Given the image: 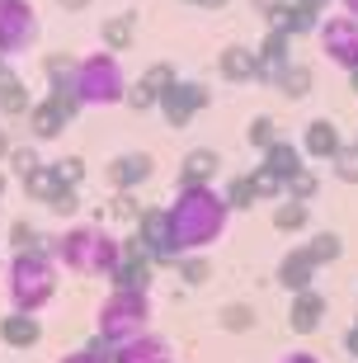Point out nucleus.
Instances as JSON below:
<instances>
[{
	"label": "nucleus",
	"instance_id": "nucleus-1",
	"mask_svg": "<svg viewBox=\"0 0 358 363\" xmlns=\"http://www.w3.org/2000/svg\"><path fill=\"white\" fill-rule=\"evenodd\" d=\"M165 217H170L174 245L189 255V250H208L213 241H222L226 222H231V208H226L217 184H179Z\"/></svg>",
	"mask_w": 358,
	"mask_h": 363
},
{
	"label": "nucleus",
	"instance_id": "nucleus-2",
	"mask_svg": "<svg viewBox=\"0 0 358 363\" xmlns=\"http://www.w3.org/2000/svg\"><path fill=\"white\" fill-rule=\"evenodd\" d=\"M123 259V241L113 231L94 227V222H80V227H67L57 236V264L67 274H80V279H108Z\"/></svg>",
	"mask_w": 358,
	"mask_h": 363
},
{
	"label": "nucleus",
	"instance_id": "nucleus-3",
	"mask_svg": "<svg viewBox=\"0 0 358 363\" xmlns=\"http://www.w3.org/2000/svg\"><path fill=\"white\" fill-rule=\"evenodd\" d=\"M5 297H10V311H28V316L52 307L57 259L38 255V250H14L10 264H5Z\"/></svg>",
	"mask_w": 358,
	"mask_h": 363
},
{
	"label": "nucleus",
	"instance_id": "nucleus-4",
	"mask_svg": "<svg viewBox=\"0 0 358 363\" xmlns=\"http://www.w3.org/2000/svg\"><path fill=\"white\" fill-rule=\"evenodd\" d=\"M76 99L80 108H113L128 104V76H123L118 52H85L76 57Z\"/></svg>",
	"mask_w": 358,
	"mask_h": 363
},
{
	"label": "nucleus",
	"instance_id": "nucleus-5",
	"mask_svg": "<svg viewBox=\"0 0 358 363\" xmlns=\"http://www.w3.org/2000/svg\"><path fill=\"white\" fill-rule=\"evenodd\" d=\"M151 325V293H133V288H113L94 311V335L104 340L108 350H118L128 340L146 335Z\"/></svg>",
	"mask_w": 358,
	"mask_h": 363
},
{
	"label": "nucleus",
	"instance_id": "nucleus-6",
	"mask_svg": "<svg viewBox=\"0 0 358 363\" xmlns=\"http://www.w3.org/2000/svg\"><path fill=\"white\" fill-rule=\"evenodd\" d=\"M38 10L33 0H0V52L5 57H24L38 43Z\"/></svg>",
	"mask_w": 358,
	"mask_h": 363
},
{
	"label": "nucleus",
	"instance_id": "nucleus-7",
	"mask_svg": "<svg viewBox=\"0 0 358 363\" xmlns=\"http://www.w3.org/2000/svg\"><path fill=\"white\" fill-rule=\"evenodd\" d=\"M316 33H320V52L330 57L345 76H349V71H358V19H354V14H345V10L325 14Z\"/></svg>",
	"mask_w": 358,
	"mask_h": 363
},
{
	"label": "nucleus",
	"instance_id": "nucleus-8",
	"mask_svg": "<svg viewBox=\"0 0 358 363\" xmlns=\"http://www.w3.org/2000/svg\"><path fill=\"white\" fill-rule=\"evenodd\" d=\"M137 241L146 245V255L156 259V269L160 264H174V259L184 255L179 245H174V236H170V217H165V208H142V217H137Z\"/></svg>",
	"mask_w": 358,
	"mask_h": 363
},
{
	"label": "nucleus",
	"instance_id": "nucleus-9",
	"mask_svg": "<svg viewBox=\"0 0 358 363\" xmlns=\"http://www.w3.org/2000/svg\"><path fill=\"white\" fill-rule=\"evenodd\" d=\"M208 104H213V90H208L203 81H179L165 99H160V118L170 123V128H189Z\"/></svg>",
	"mask_w": 358,
	"mask_h": 363
},
{
	"label": "nucleus",
	"instance_id": "nucleus-10",
	"mask_svg": "<svg viewBox=\"0 0 358 363\" xmlns=\"http://www.w3.org/2000/svg\"><path fill=\"white\" fill-rule=\"evenodd\" d=\"M151 175H156V161H151L146 151H118V156L104 165V179L113 184V194H133V189H142Z\"/></svg>",
	"mask_w": 358,
	"mask_h": 363
},
{
	"label": "nucleus",
	"instance_id": "nucleus-11",
	"mask_svg": "<svg viewBox=\"0 0 358 363\" xmlns=\"http://www.w3.org/2000/svg\"><path fill=\"white\" fill-rule=\"evenodd\" d=\"M297 147H302L306 161H325L330 165L335 156H340V147H345V137H340V128H335L330 118H311L302 128V142H297Z\"/></svg>",
	"mask_w": 358,
	"mask_h": 363
},
{
	"label": "nucleus",
	"instance_id": "nucleus-12",
	"mask_svg": "<svg viewBox=\"0 0 358 363\" xmlns=\"http://www.w3.org/2000/svg\"><path fill=\"white\" fill-rule=\"evenodd\" d=\"M217 76H222L226 85L259 81V57H254V48H245V43H226L222 52H217Z\"/></svg>",
	"mask_w": 358,
	"mask_h": 363
},
{
	"label": "nucleus",
	"instance_id": "nucleus-13",
	"mask_svg": "<svg viewBox=\"0 0 358 363\" xmlns=\"http://www.w3.org/2000/svg\"><path fill=\"white\" fill-rule=\"evenodd\" d=\"M274 279H279V288H288V293H306V288H316V259L306 255L302 245H292V250H283Z\"/></svg>",
	"mask_w": 358,
	"mask_h": 363
},
{
	"label": "nucleus",
	"instance_id": "nucleus-14",
	"mask_svg": "<svg viewBox=\"0 0 358 363\" xmlns=\"http://www.w3.org/2000/svg\"><path fill=\"white\" fill-rule=\"evenodd\" d=\"M325 311H330V302L316 293V288H306V293H292V307H288V325L297 330V335H316L320 321H325Z\"/></svg>",
	"mask_w": 358,
	"mask_h": 363
},
{
	"label": "nucleus",
	"instance_id": "nucleus-15",
	"mask_svg": "<svg viewBox=\"0 0 358 363\" xmlns=\"http://www.w3.org/2000/svg\"><path fill=\"white\" fill-rule=\"evenodd\" d=\"M254 57H259V85H274V81H279V71L292 62V38L279 33V28H269L264 43L254 48Z\"/></svg>",
	"mask_w": 358,
	"mask_h": 363
},
{
	"label": "nucleus",
	"instance_id": "nucleus-16",
	"mask_svg": "<svg viewBox=\"0 0 358 363\" xmlns=\"http://www.w3.org/2000/svg\"><path fill=\"white\" fill-rule=\"evenodd\" d=\"M108 363H174V354H170V345L160 335H137V340H128V345H118V350H108Z\"/></svg>",
	"mask_w": 358,
	"mask_h": 363
},
{
	"label": "nucleus",
	"instance_id": "nucleus-17",
	"mask_svg": "<svg viewBox=\"0 0 358 363\" xmlns=\"http://www.w3.org/2000/svg\"><path fill=\"white\" fill-rule=\"evenodd\" d=\"M67 113L57 108V99L47 94V99H33V108H28V133H33V142H57V137L67 133Z\"/></svg>",
	"mask_w": 358,
	"mask_h": 363
},
{
	"label": "nucleus",
	"instance_id": "nucleus-18",
	"mask_svg": "<svg viewBox=\"0 0 358 363\" xmlns=\"http://www.w3.org/2000/svg\"><path fill=\"white\" fill-rule=\"evenodd\" d=\"M38 340H43L38 316H28V311H5V321H0V345H10V350H38Z\"/></svg>",
	"mask_w": 358,
	"mask_h": 363
},
{
	"label": "nucleus",
	"instance_id": "nucleus-19",
	"mask_svg": "<svg viewBox=\"0 0 358 363\" xmlns=\"http://www.w3.org/2000/svg\"><path fill=\"white\" fill-rule=\"evenodd\" d=\"M217 175H222V151L213 147H194L179 161V184H213Z\"/></svg>",
	"mask_w": 358,
	"mask_h": 363
},
{
	"label": "nucleus",
	"instance_id": "nucleus-20",
	"mask_svg": "<svg viewBox=\"0 0 358 363\" xmlns=\"http://www.w3.org/2000/svg\"><path fill=\"white\" fill-rule=\"evenodd\" d=\"M151 279H156V264H151L146 255H128V250H123L118 269L108 274V283H113V288H133V293H146V288H151Z\"/></svg>",
	"mask_w": 358,
	"mask_h": 363
},
{
	"label": "nucleus",
	"instance_id": "nucleus-21",
	"mask_svg": "<svg viewBox=\"0 0 358 363\" xmlns=\"http://www.w3.org/2000/svg\"><path fill=\"white\" fill-rule=\"evenodd\" d=\"M259 165H264L269 175H279V179H283V189H288V179L306 165V156H302V147H297V142H283V137H279V142L264 151V161H259Z\"/></svg>",
	"mask_w": 358,
	"mask_h": 363
},
{
	"label": "nucleus",
	"instance_id": "nucleus-22",
	"mask_svg": "<svg viewBox=\"0 0 358 363\" xmlns=\"http://www.w3.org/2000/svg\"><path fill=\"white\" fill-rule=\"evenodd\" d=\"M320 19H325V14H316V10H306V5L292 0V5H283V10L269 19V28H279V33H288V38H302V33H316Z\"/></svg>",
	"mask_w": 358,
	"mask_h": 363
},
{
	"label": "nucleus",
	"instance_id": "nucleus-23",
	"mask_svg": "<svg viewBox=\"0 0 358 363\" xmlns=\"http://www.w3.org/2000/svg\"><path fill=\"white\" fill-rule=\"evenodd\" d=\"M137 38V14L123 10V14H108L104 24H99V43H104V52H128Z\"/></svg>",
	"mask_w": 358,
	"mask_h": 363
},
{
	"label": "nucleus",
	"instance_id": "nucleus-24",
	"mask_svg": "<svg viewBox=\"0 0 358 363\" xmlns=\"http://www.w3.org/2000/svg\"><path fill=\"white\" fill-rule=\"evenodd\" d=\"M28 108H33V94H28V85H24V76H5L0 81V118H28Z\"/></svg>",
	"mask_w": 358,
	"mask_h": 363
},
{
	"label": "nucleus",
	"instance_id": "nucleus-25",
	"mask_svg": "<svg viewBox=\"0 0 358 363\" xmlns=\"http://www.w3.org/2000/svg\"><path fill=\"white\" fill-rule=\"evenodd\" d=\"M311 85H316L311 67H306V62H288V67L279 71V81H274V90H279L283 99H306V94H311Z\"/></svg>",
	"mask_w": 358,
	"mask_h": 363
},
{
	"label": "nucleus",
	"instance_id": "nucleus-26",
	"mask_svg": "<svg viewBox=\"0 0 358 363\" xmlns=\"http://www.w3.org/2000/svg\"><path fill=\"white\" fill-rule=\"evenodd\" d=\"M217 325H222L226 335H250L254 325H259V311H254L250 302H226V307L217 311Z\"/></svg>",
	"mask_w": 358,
	"mask_h": 363
},
{
	"label": "nucleus",
	"instance_id": "nucleus-27",
	"mask_svg": "<svg viewBox=\"0 0 358 363\" xmlns=\"http://www.w3.org/2000/svg\"><path fill=\"white\" fill-rule=\"evenodd\" d=\"M174 274L184 279V288H208L213 283V259L203 255V250H189V255L174 259Z\"/></svg>",
	"mask_w": 358,
	"mask_h": 363
},
{
	"label": "nucleus",
	"instance_id": "nucleus-28",
	"mask_svg": "<svg viewBox=\"0 0 358 363\" xmlns=\"http://www.w3.org/2000/svg\"><path fill=\"white\" fill-rule=\"evenodd\" d=\"M311 227V203H292L283 199L279 208H274V231H283V236H297V231Z\"/></svg>",
	"mask_w": 358,
	"mask_h": 363
},
{
	"label": "nucleus",
	"instance_id": "nucleus-29",
	"mask_svg": "<svg viewBox=\"0 0 358 363\" xmlns=\"http://www.w3.org/2000/svg\"><path fill=\"white\" fill-rule=\"evenodd\" d=\"M62 189H67V184H62V175H57V165H38V170L24 179V194L33 203H52Z\"/></svg>",
	"mask_w": 358,
	"mask_h": 363
},
{
	"label": "nucleus",
	"instance_id": "nucleus-30",
	"mask_svg": "<svg viewBox=\"0 0 358 363\" xmlns=\"http://www.w3.org/2000/svg\"><path fill=\"white\" fill-rule=\"evenodd\" d=\"M302 250L316 259V269H325V264H335V259L345 255V236H340V231H316Z\"/></svg>",
	"mask_w": 358,
	"mask_h": 363
},
{
	"label": "nucleus",
	"instance_id": "nucleus-31",
	"mask_svg": "<svg viewBox=\"0 0 358 363\" xmlns=\"http://www.w3.org/2000/svg\"><path fill=\"white\" fill-rule=\"evenodd\" d=\"M222 199H226V208H231V213H245V208H254V203H259V194H254L250 170H245V175H231V179H226Z\"/></svg>",
	"mask_w": 358,
	"mask_h": 363
},
{
	"label": "nucleus",
	"instance_id": "nucleus-32",
	"mask_svg": "<svg viewBox=\"0 0 358 363\" xmlns=\"http://www.w3.org/2000/svg\"><path fill=\"white\" fill-rule=\"evenodd\" d=\"M179 81H184V76L174 71V62H151V67L142 71V85H146L151 94H156V99H165V94H170Z\"/></svg>",
	"mask_w": 358,
	"mask_h": 363
},
{
	"label": "nucleus",
	"instance_id": "nucleus-33",
	"mask_svg": "<svg viewBox=\"0 0 358 363\" xmlns=\"http://www.w3.org/2000/svg\"><path fill=\"white\" fill-rule=\"evenodd\" d=\"M316 194H320V175H316V170H306V165L288 179V189H283V199H292V203H311Z\"/></svg>",
	"mask_w": 358,
	"mask_h": 363
},
{
	"label": "nucleus",
	"instance_id": "nucleus-34",
	"mask_svg": "<svg viewBox=\"0 0 358 363\" xmlns=\"http://www.w3.org/2000/svg\"><path fill=\"white\" fill-rule=\"evenodd\" d=\"M245 142H250L254 151H269L274 142H279V123L269 118V113H254L250 128H245Z\"/></svg>",
	"mask_w": 358,
	"mask_h": 363
},
{
	"label": "nucleus",
	"instance_id": "nucleus-35",
	"mask_svg": "<svg viewBox=\"0 0 358 363\" xmlns=\"http://www.w3.org/2000/svg\"><path fill=\"white\" fill-rule=\"evenodd\" d=\"M142 208H146V203L137 199V194H113L104 213L113 217V222H128V227H137V217H142Z\"/></svg>",
	"mask_w": 358,
	"mask_h": 363
},
{
	"label": "nucleus",
	"instance_id": "nucleus-36",
	"mask_svg": "<svg viewBox=\"0 0 358 363\" xmlns=\"http://www.w3.org/2000/svg\"><path fill=\"white\" fill-rule=\"evenodd\" d=\"M330 175L345 179V184H358V147H354V142H345V147H340V156L330 161Z\"/></svg>",
	"mask_w": 358,
	"mask_h": 363
},
{
	"label": "nucleus",
	"instance_id": "nucleus-37",
	"mask_svg": "<svg viewBox=\"0 0 358 363\" xmlns=\"http://www.w3.org/2000/svg\"><path fill=\"white\" fill-rule=\"evenodd\" d=\"M43 165V156H38V142H28V147H14L10 151V175H19V179H28L33 170Z\"/></svg>",
	"mask_w": 358,
	"mask_h": 363
},
{
	"label": "nucleus",
	"instance_id": "nucleus-38",
	"mask_svg": "<svg viewBox=\"0 0 358 363\" xmlns=\"http://www.w3.org/2000/svg\"><path fill=\"white\" fill-rule=\"evenodd\" d=\"M57 363H108V345L99 335H90L80 350H71V354H62Z\"/></svg>",
	"mask_w": 358,
	"mask_h": 363
},
{
	"label": "nucleus",
	"instance_id": "nucleus-39",
	"mask_svg": "<svg viewBox=\"0 0 358 363\" xmlns=\"http://www.w3.org/2000/svg\"><path fill=\"white\" fill-rule=\"evenodd\" d=\"M250 179H254V194H259V203H283V179H279V175H269L264 165H254Z\"/></svg>",
	"mask_w": 358,
	"mask_h": 363
},
{
	"label": "nucleus",
	"instance_id": "nucleus-40",
	"mask_svg": "<svg viewBox=\"0 0 358 363\" xmlns=\"http://www.w3.org/2000/svg\"><path fill=\"white\" fill-rule=\"evenodd\" d=\"M57 175H62L67 189H80L85 175H90V170H85V156H62V161H57Z\"/></svg>",
	"mask_w": 358,
	"mask_h": 363
},
{
	"label": "nucleus",
	"instance_id": "nucleus-41",
	"mask_svg": "<svg viewBox=\"0 0 358 363\" xmlns=\"http://www.w3.org/2000/svg\"><path fill=\"white\" fill-rule=\"evenodd\" d=\"M128 104H133V113H146V108H160V99L146 90L142 81H133V85H128Z\"/></svg>",
	"mask_w": 358,
	"mask_h": 363
},
{
	"label": "nucleus",
	"instance_id": "nucleus-42",
	"mask_svg": "<svg viewBox=\"0 0 358 363\" xmlns=\"http://www.w3.org/2000/svg\"><path fill=\"white\" fill-rule=\"evenodd\" d=\"M10 245L14 250H33V245H38V227H33V222H14L10 227Z\"/></svg>",
	"mask_w": 358,
	"mask_h": 363
},
{
	"label": "nucleus",
	"instance_id": "nucleus-43",
	"mask_svg": "<svg viewBox=\"0 0 358 363\" xmlns=\"http://www.w3.org/2000/svg\"><path fill=\"white\" fill-rule=\"evenodd\" d=\"M47 208H52L57 217H76V213H80V189H62V194H57Z\"/></svg>",
	"mask_w": 358,
	"mask_h": 363
},
{
	"label": "nucleus",
	"instance_id": "nucleus-44",
	"mask_svg": "<svg viewBox=\"0 0 358 363\" xmlns=\"http://www.w3.org/2000/svg\"><path fill=\"white\" fill-rule=\"evenodd\" d=\"M250 5H254L259 14H264V19H274V14H279L283 5H292V0H250Z\"/></svg>",
	"mask_w": 358,
	"mask_h": 363
},
{
	"label": "nucleus",
	"instance_id": "nucleus-45",
	"mask_svg": "<svg viewBox=\"0 0 358 363\" xmlns=\"http://www.w3.org/2000/svg\"><path fill=\"white\" fill-rule=\"evenodd\" d=\"M279 363H320V354H311V350H288Z\"/></svg>",
	"mask_w": 358,
	"mask_h": 363
},
{
	"label": "nucleus",
	"instance_id": "nucleus-46",
	"mask_svg": "<svg viewBox=\"0 0 358 363\" xmlns=\"http://www.w3.org/2000/svg\"><path fill=\"white\" fill-rule=\"evenodd\" d=\"M345 354H349V359H358V321L345 330Z\"/></svg>",
	"mask_w": 358,
	"mask_h": 363
},
{
	"label": "nucleus",
	"instance_id": "nucleus-47",
	"mask_svg": "<svg viewBox=\"0 0 358 363\" xmlns=\"http://www.w3.org/2000/svg\"><path fill=\"white\" fill-rule=\"evenodd\" d=\"M94 0H57V10H67V14H80V10H90Z\"/></svg>",
	"mask_w": 358,
	"mask_h": 363
},
{
	"label": "nucleus",
	"instance_id": "nucleus-48",
	"mask_svg": "<svg viewBox=\"0 0 358 363\" xmlns=\"http://www.w3.org/2000/svg\"><path fill=\"white\" fill-rule=\"evenodd\" d=\"M184 5H198V10H226L231 0H184Z\"/></svg>",
	"mask_w": 358,
	"mask_h": 363
},
{
	"label": "nucleus",
	"instance_id": "nucleus-49",
	"mask_svg": "<svg viewBox=\"0 0 358 363\" xmlns=\"http://www.w3.org/2000/svg\"><path fill=\"white\" fill-rule=\"evenodd\" d=\"M10 151H14V142H10V133L0 128V161H10Z\"/></svg>",
	"mask_w": 358,
	"mask_h": 363
},
{
	"label": "nucleus",
	"instance_id": "nucleus-50",
	"mask_svg": "<svg viewBox=\"0 0 358 363\" xmlns=\"http://www.w3.org/2000/svg\"><path fill=\"white\" fill-rule=\"evenodd\" d=\"M297 5H306V10H316V14H325V5H330V0H297Z\"/></svg>",
	"mask_w": 358,
	"mask_h": 363
},
{
	"label": "nucleus",
	"instance_id": "nucleus-51",
	"mask_svg": "<svg viewBox=\"0 0 358 363\" xmlns=\"http://www.w3.org/2000/svg\"><path fill=\"white\" fill-rule=\"evenodd\" d=\"M10 71H14V67H10V57L0 52V81H5V76H10Z\"/></svg>",
	"mask_w": 358,
	"mask_h": 363
},
{
	"label": "nucleus",
	"instance_id": "nucleus-52",
	"mask_svg": "<svg viewBox=\"0 0 358 363\" xmlns=\"http://www.w3.org/2000/svg\"><path fill=\"white\" fill-rule=\"evenodd\" d=\"M340 5H345V14H354V19H358V0H340Z\"/></svg>",
	"mask_w": 358,
	"mask_h": 363
},
{
	"label": "nucleus",
	"instance_id": "nucleus-53",
	"mask_svg": "<svg viewBox=\"0 0 358 363\" xmlns=\"http://www.w3.org/2000/svg\"><path fill=\"white\" fill-rule=\"evenodd\" d=\"M349 90H354V94H358V71H349Z\"/></svg>",
	"mask_w": 358,
	"mask_h": 363
},
{
	"label": "nucleus",
	"instance_id": "nucleus-54",
	"mask_svg": "<svg viewBox=\"0 0 358 363\" xmlns=\"http://www.w3.org/2000/svg\"><path fill=\"white\" fill-rule=\"evenodd\" d=\"M0 199H5V175H0Z\"/></svg>",
	"mask_w": 358,
	"mask_h": 363
},
{
	"label": "nucleus",
	"instance_id": "nucleus-55",
	"mask_svg": "<svg viewBox=\"0 0 358 363\" xmlns=\"http://www.w3.org/2000/svg\"><path fill=\"white\" fill-rule=\"evenodd\" d=\"M354 147H358V142H354Z\"/></svg>",
	"mask_w": 358,
	"mask_h": 363
}]
</instances>
